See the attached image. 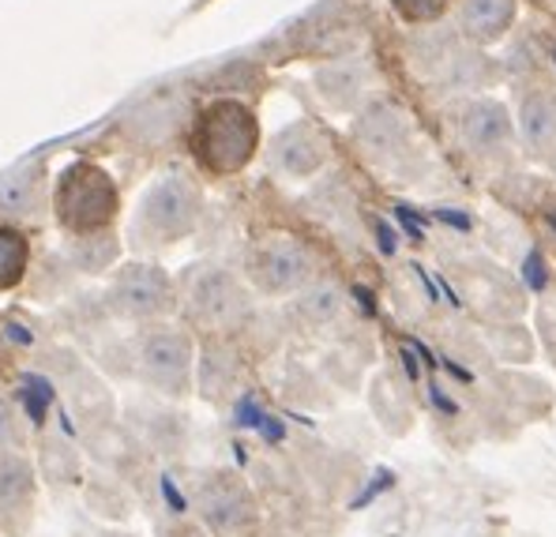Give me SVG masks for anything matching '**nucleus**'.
<instances>
[{
	"label": "nucleus",
	"instance_id": "obj_21",
	"mask_svg": "<svg viewBox=\"0 0 556 537\" xmlns=\"http://www.w3.org/2000/svg\"><path fill=\"white\" fill-rule=\"evenodd\" d=\"M20 447V421H15V410L8 398H0V455L15 451Z\"/></svg>",
	"mask_w": 556,
	"mask_h": 537
},
{
	"label": "nucleus",
	"instance_id": "obj_12",
	"mask_svg": "<svg viewBox=\"0 0 556 537\" xmlns=\"http://www.w3.org/2000/svg\"><path fill=\"white\" fill-rule=\"evenodd\" d=\"M46 207V181L42 169H15L0 181V215L8 218H27Z\"/></svg>",
	"mask_w": 556,
	"mask_h": 537
},
{
	"label": "nucleus",
	"instance_id": "obj_7",
	"mask_svg": "<svg viewBox=\"0 0 556 537\" xmlns=\"http://www.w3.org/2000/svg\"><path fill=\"white\" fill-rule=\"evenodd\" d=\"M174 279L154 264H128L110 286V308L125 320H159L174 312Z\"/></svg>",
	"mask_w": 556,
	"mask_h": 537
},
{
	"label": "nucleus",
	"instance_id": "obj_6",
	"mask_svg": "<svg viewBox=\"0 0 556 537\" xmlns=\"http://www.w3.org/2000/svg\"><path fill=\"white\" fill-rule=\"evenodd\" d=\"M316 274V259L298 238L271 233L249 252V279L264 293H293Z\"/></svg>",
	"mask_w": 556,
	"mask_h": 537
},
{
	"label": "nucleus",
	"instance_id": "obj_1",
	"mask_svg": "<svg viewBox=\"0 0 556 537\" xmlns=\"http://www.w3.org/2000/svg\"><path fill=\"white\" fill-rule=\"evenodd\" d=\"M121 210V195L110 174H102L91 162H76L61 174L53 189V215L76 238H94L110 230Z\"/></svg>",
	"mask_w": 556,
	"mask_h": 537
},
{
	"label": "nucleus",
	"instance_id": "obj_26",
	"mask_svg": "<svg viewBox=\"0 0 556 537\" xmlns=\"http://www.w3.org/2000/svg\"><path fill=\"white\" fill-rule=\"evenodd\" d=\"M549 226H553V233H556V207L549 210Z\"/></svg>",
	"mask_w": 556,
	"mask_h": 537
},
{
	"label": "nucleus",
	"instance_id": "obj_2",
	"mask_svg": "<svg viewBox=\"0 0 556 537\" xmlns=\"http://www.w3.org/2000/svg\"><path fill=\"white\" fill-rule=\"evenodd\" d=\"M256 120H252V113L244 105L215 102L195 125L192 146L211 174H237L256 154Z\"/></svg>",
	"mask_w": 556,
	"mask_h": 537
},
{
	"label": "nucleus",
	"instance_id": "obj_23",
	"mask_svg": "<svg viewBox=\"0 0 556 537\" xmlns=\"http://www.w3.org/2000/svg\"><path fill=\"white\" fill-rule=\"evenodd\" d=\"M522 279H527V286L530 290H542L545 286V259H542V252L538 248H530V256H527V264H522Z\"/></svg>",
	"mask_w": 556,
	"mask_h": 537
},
{
	"label": "nucleus",
	"instance_id": "obj_20",
	"mask_svg": "<svg viewBox=\"0 0 556 537\" xmlns=\"http://www.w3.org/2000/svg\"><path fill=\"white\" fill-rule=\"evenodd\" d=\"M395 482H399V474H395V470H388V466H383V470H376V474L369 477V485L362 488V496H357V500H354V511L369 508L372 500H380L383 493H391V488H395Z\"/></svg>",
	"mask_w": 556,
	"mask_h": 537
},
{
	"label": "nucleus",
	"instance_id": "obj_3",
	"mask_svg": "<svg viewBox=\"0 0 556 537\" xmlns=\"http://www.w3.org/2000/svg\"><path fill=\"white\" fill-rule=\"evenodd\" d=\"M200 189L188 177L169 174L147 189L143 203L136 210L132 233L143 244H174L188 238L200 222Z\"/></svg>",
	"mask_w": 556,
	"mask_h": 537
},
{
	"label": "nucleus",
	"instance_id": "obj_25",
	"mask_svg": "<svg viewBox=\"0 0 556 537\" xmlns=\"http://www.w3.org/2000/svg\"><path fill=\"white\" fill-rule=\"evenodd\" d=\"M440 369H447V372H452V376L459 380V384H470V380H473V372L466 369V365H455V361H440Z\"/></svg>",
	"mask_w": 556,
	"mask_h": 537
},
{
	"label": "nucleus",
	"instance_id": "obj_11",
	"mask_svg": "<svg viewBox=\"0 0 556 537\" xmlns=\"http://www.w3.org/2000/svg\"><path fill=\"white\" fill-rule=\"evenodd\" d=\"M463 140L470 146L473 154H493L504 151L511 140V125H508V113L493 102H473L463 110Z\"/></svg>",
	"mask_w": 556,
	"mask_h": 537
},
{
	"label": "nucleus",
	"instance_id": "obj_9",
	"mask_svg": "<svg viewBox=\"0 0 556 537\" xmlns=\"http://www.w3.org/2000/svg\"><path fill=\"white\" fill-rule=\"evenodd\" d=\"M35 462L15 447L0 455V519H20L35 508Z\"/></svg>",
	"mask_w": 556,
	"mask_h": 537
},
{
	"label": "nucleus",
	"instance_id": "obj_15",
	"mask_svg": "<svg viewBox=\"0 0 556 537\" xmlns=\"http://www.w3.org/2000/svg\"><path fill=\"white\" fill-rule=\"evenodd\" d=\"M357 140L369 146V154H388V146H399L406 140V117L391 105H376L357 125Z\"/></svg>",
	"mask_w": 556,
	"mask_h": 537
},
{
	"label": "nucleus",
	"instance_id": "obj_8",
	"mask_svg": "<svg viewBox=\"0 0 556 537\" xmlns=\"http://www.w3.org/2000/svg\"><path fill=\"white\" fill-rule=\"evenodd\" d=\"M185 308L192 323L207 331H230L244 312H249V297H244L241 282L233 274L218 271V267H203L192 274L185 290Z\"/></svg>",
	"mask_w": 556,
	"mask_h": 537
},
{
	"label": "nucleus",
	"instance_id": "obj_24",
	"mask_svg": "<svg viewBox=\"0 0 556 537\" xmlns=\"http://www.w3.org/2000/svg\"><path fill=\"white\" fill-rule=\"evenodd\" d=\"M437 215L444 218V222L452 226V230H459V233H466V230L473 226V215H466L463 207H440Z\"/></svg>",
	"mask_w": 556,
	"mask_h": 537
},
{
	"label": "nucleus",
	"instance_id": "obj_10",
	"mask_svg": "<svg viewBox=\"0 0 556 537\" xmlns=\"http://www.w3.org/2000/svg\"><path fill=\"white\" fill-rule=\"evenodd\" d=\"M275 166L290 177H308L324 166L327 158V143L320 140V132L308 125H293L286 128L282 136L275 140Z\"/></svg>",
	"mask_w": 556,
	"mask_h": 537
},
{
	"label": "nucleus",
	"instance_id": "obj_22",
	"mask_svg": "<svg viewBox=\"0 0 556 537\" xmlns=\"http://www.w3.org/2000/svg\"><path fill=\"white\" fill-rule=\"evenodd\" d=\"M429 402H432V410H437L440 421H459V413H463L459 402H455V398L447 395V387L437 384V380L429 384Z\"/></svg>",
	"mask_w": 556,
	"mask_h": 537
},
{
	"label": "nucleus",
	"instance_id": "obj_13",
	"mask_svg": "<svg viewBox=\"0 0 556 537\" xmlns=\"http://www.w3.org/2000/svg\"><path fill=\"white\" fill-rule=\"evenodd\" d=\"M519 128H522V143L534 154H553L556 151V94L549 91H534L522 102L519 113Z\"/></svg>",
	"mask_w": 556,
	"mask_h": 537
},
{
	"label": "nucleus",
	"instance_id": "obj_17",
	"mask_svg": "<svg viewBox=\"0 0 556 537\" xmlns=\"http://www.w3.org/2000/svg\"><path fill=\"white\" fill-rule=\"evenodd\" d=\"M27 264H30V248L23 241V233L0 226V293L20 286L23 274H27Z\"/></svg>",
	"mask_w": 556,
	"mask_h": 537
},
{
	"label": "nucleus",
	"instance_id": "obj_18",
	"mask_svg": "<svg viewBox=\"0 0 556 537\" xmlns=\"http://www.w3.org/2000/svg\"><path fill=\"white\" fill-rule=\"evenodd\" d=\"M298 312L305 316L313 328H324V323H331L334 316L342 312V293L334 286H316L308 290L305 297L298 301Z\"/></svg>",
	"mask_w": 556,
	"mask_h": 537
},
{
	"label": "nucleus",
	"instance_id": "obj_4",
	"mask_svg": "<svg viewBox=\"0 0 556 537\" xmlns=\"http://www.w3.org/2000/svg\"><path fill=\"white\" fill-rule=\"evenodd\" d=\"M195 349L177 328H147L136 342V372L147 387L181 398L192 391Z\"/></svg>",
	"mask_w": 556,
	"mask_h": 537
},
{
	"label": "nucleus",
	"instance_id": "obj_16",
	"mask_svg": "<svg viewBox=\"0 0 556 537\" xmlns=\"http://www.w3.org/2000/svg\"><path fill=\"white\" fill-rule=\"evenodd\" d=\"M365 79H369V72H365L357 61H339V64H331V68H320L316 84H320V94L327 102L354 105L357 94L365 91Z\"/></svg>",
	"mask_w": 556,
	"mask_h": 537
},
{
	"label": "nucleus",
	"instance_id": "obj_19",
	"mask_svg": "<svg viewBox=\"0 0 556 537\" xmlns=\"http://www.w3.org/2000/svg\"><path fill=\"white\" fill-rule=\"evenodd\" d=\"M391 4H395V12L403 15V20L432 23V20H440V15L447 12V4H452V0H391Z\"/></svg>",
	"mask_w": 556,
	"mask_h": 537
},
{
	"label": "nucleus",
	"instance_id": "obj_5",
	"mask_svg": "<svg viewBox=\"0 0 556 537\" xmlns=\"http://www.w3.org/2000/svg\"><path fill=\"white\" fill-rule=\"evenodd\" d=\"M195 511L203 526L215 537H256L260 534V503L252 488L237 474L215 470L195 493Z\"/></svg>",
	"mask_w": 556,
	"mask_h": 537
},
{
	"label": "nucleus",
	"instance_id": "obj_14",
	"mask_svg": "<svg viewBox=\"0 0 556 537\" xmlns=\"http://www.w3.org/2000/svg\"><path fill=\"white\" fill-rule=\"evenodd\" d=\"M515 0H463V30L466 38L493 42L511 27Z\"/></svg>",
	"mask_w": 556,
	"mask_h": 537
}]
</instances>
